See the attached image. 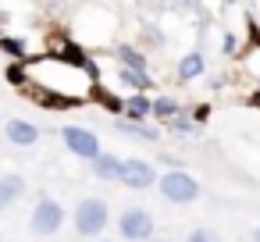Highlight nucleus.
<instances>
[{
	"instance_id": "1a4fd4ad",
	"label": "nucleus",
	"mask_w": 260,
	"mask_h": 242,
	"mask_svg": "<svg viewBox=\"0 0 260 242\" xmlns=\"http://www.w3.org/2000/svg\"><path fill=\"white\" fill-rule=\"evenodd\" d=\"M121 157H114V153H100L96 160H93V178H100V182H118L121 178Z\"/></svg>"
},
{
	"instance_id": "4468645a",
	"label": "nucleus",
	"mask_w": 260,
	"mask_h": 242,
	"mask_svg": "<svg viewBox=\"0 0 260 242\" xmlns=\"http://www.w3.org/2000/svg\"><path fill=\"white\" fill-rule=\"evenodd\" d=\"M153 114L171 125V121L182 114V107H178V100H171V96H157V100H153Z\"/></svg>"
},
{
	"instance_id": "9b49d317",
	"label": "nucleus",
	"mask_w": 260,
	"mask_h": 242,
	"mask_svg": "<svg viewBox=\"0 0 260 242\" xmlns=\"http://www.w3.org/2000/svg\"><path fill=\"white\" fill-rule=\"evenodd\" d=\"M203 68H207L203 54H200V50H192V54H185V57L178 61V79H182V82H192V79H200V75H203Z\"/></svg>"
},
{
	"instance_id": "f3484780",
	"label": "nucleus",
	"mask_w": 260,
	"mask_h": 242,
	"mask_svg": "<svg viewBox=\"0 0 260 242\" xmlns=\"http://www.w3.org/2000/svg\"><path fill=\"white\" fill-rule=\"evenodd\" d=\"M185 242H221V235L210 231V228H192V231L185 235Z\"/></svg>"
},
{
	"instance_id": "aec40b11",
	"label": "nucleus",
	"mask_w": 260,
	"mask_h": 242,
	"mask_svg": "<svg viewBox=\"0 0 260 242\" xmlns=\"http://www.w3.org/2000/svg\"><path fill=\"white\" fill-rule=\"evenodd\" d=\"M253 242H260V224H256V228H253Z\"/></svg>"
},
{
	"instance_id": "39448f33",
	"label": "nucleus",
	"mask_w": 260,
	"mask_h": 242,
	"mask_svg": "<svg viewBox=\"0 0 260 242\" xmlns=\"http://www.w3.org/2000/svg\"><path fill=\"white\" fill-rule=\"evenodd\" d=\"M61 139H64L68 153H75L79 160H89V164L104 153L96 132H89V128H82V125H64V128H61Z\"/></svg>"
},
{
	"instance_id": "0eeeda50",
	"label": "nucleus",
	"mask_w": 260,
	"mask_h": 242,
	"mask_svg": "<svg viewBox=\"0 0 260 242\" xmlns=\"http://www.w3.org/2000/svg\"><path fill=\"white\" fill-rule=\"evenodd\" d=\"M4 135H8L11 146H36L40 143V128L32 121H25V118H11L4 125Z\"/></svg>"
},
{
	"instance_id": "6e6552de",
	"label": "nucleus",
	"mask_w": 260,
	"mask_h": 242,
	"mask_svg": "<svg viewBox=\"0 0 260 242\" xmlns=\"http://www.w3.org/2000/svg\"><path fill=\"white\" fill-rule=\"evenodd\" d=\"M25 192V178L22 175H0V214L11 210Z\"/></svg>"
},
{
	"instance_id": "6ab92c4d",
	"label": "nucleus",
	"mask_w": 260,
	"mask_h": 242,
	"mask_svg": "<svg viewBox=\"0 0 260 242\" xmlns=\"http://www.w3.org/2000/svg\"><path fill=\"white\" fill-rule=\"evenodd\" d=\"M221 47H224V54H228V57H235V36H224V43H221Z\"/></svg>"
},
{
	"instance_id": "f8f14e48",
	"label": "nucleus",
	"mask_w": 260,
	"mask_h": 242,
	"mask_svg": "<svg viewBox=\"0 0 260 242\" xmlns=\"http://www.w3.org/2000/svg\"><path fill=\"white\" fill-rule=\"evenodd\" d=\"M146 114H153V100H146L143 93L125 100V121H143Z\"/></svg>"
},
{
	"instance_id": "f03ea898",
	"label": "nucleus",
	"mask_w": 260,
	"mask_h": 242,
	"mask_svg": "<svg viewBox=\"0 0 260 242\" xmlns=\"http://www.w3.org/2000/svg\"><path fill=\"white\" fill-rule=\"evenodd\" d=\"M29 228H32V235H40V238L57 235V231L64 228V206H61L50 192H40V199H36V206H32V217H29Z\"/></svg>"
},
{
	"instance_id": "20e7f679",
	"label": "nucleus",
	"mask_w": 260,
	"mask_h": 242,
	"mask_svg": "<svg viewBox=\"0 0 260 242\" xmlns=\"http://www.w3.org/2000/svg\"><path fill=\"white\" fill-rule=\"evenodd\" d=\"M118 231H121L125 242H150L153 231H157V221H153L150 210L128 206V210H121V217H118Z\"/></svg>"
},
{
	"instance_id": "2eb2a0df",
	"label": "nucleus",
	"mask_w": 260,
	"mask_h": 242,
	"mask_svg": "<svg viewBox=\"0 0 260 242\" xmlns=\"http://www.w3.org/2000/svg\"><path fill=\"white\" fill-rule=\"evenodd\" d=\"M118 79H121V86H128V89H139V93L153 86L146 72H128V68H121V72H118Z\"/></svg>"
},
{
	"instance_id": "a211bd4d",
	"label": "nucleus",
	"mask_w": 260,
	"mask_h": 242,
	"mask_svg": "<svg viewBox=\"0 0 260 242\" xmlns=\"http://www.w3.org/2000/svg\"><path fill=\"white\" fill-rule=\"evenodd\" d=\"M0 50H8L11 57H25V43L22 40H0Z\"/></svg>"
},
{
	"instance_id": "f257e3e1",
	"label": "nucleus",
	"mask_w": 260,
	"mask_h": 242,
	"mask_svg": "<svg viewBox=\"0 0 260 242\" xmlns=\"http://www.w3.org/2000/svg\"><path fill=\"white\" fill-rule=\"evenodd\" d=\"M75 224V235L79 238H96L100 242V231L111 224V206H107V199H100V196H86L79 206H75V217H72Z\"/></svg>"
},
{
	"instance_id": "7ed1b4c3",
	"label": "nucleus",
	"mask_w": 260,
	"mask_h": 242,
	"mask_svg": "<svg viewBox=\"0 0 260 242\" xmlns=\"http://www.w3.org/2000/svg\"><path fill=\"white\" fill-rule=\"evenodd\" d=\"M157 189H160V196H164L168 203H175V206H185V203H196V199H200V182H196L189 171H182V167L168 171V175L157 182Z\"/></svg>"
},
{
	"instance_id": "9d476101",
	"label": "nucleus",
	"mask_w": 260,
	"mask_h": 242,
	"mask_svg": "<svg viewBox=\"0 0 260 242\" xmlns=\"http://www.w3.org/2000/svg\"><path fill=\"white\" fill-rule=\"evenodd\" d=\"M118 132L121 135H132V139H143V143H157L160 139V128H153V125H146V121H118Z\"/></svg>"
},
{
	"instance_id": "ddd939ff",
	"label": "nucleus",
	"mask_w": 260,
	"mask_h": 242,
	"mask_svg": "<svg viewBox=\"0 0 260 242\" xmlns=\"http://www.w3.org/2000/svg\"><path fill=\"white\" fill-rule=\"evenodd\" d=\"M114 57H118L121 68H128V72H146V54H139L136 47H118Z\"/></svg>"
},
{
	"instance_id": "412c9836",
	"label": "nucleus",
	"mask_w": 260,
	"mask_h": 242,
	"mask_svg": "<svg viewBox=\"0 0 260 242\" xmlns=\"http://www.w3.org/2000/svg\"><path fill=\"white\" fill-rule=\"evenodd\" d=\"M100 242H111V238H100Z\"/></svg>"
},
{
	"instance_id": "423d86ee",
	"label": "nucleus",
	"mask_w": 260,
	"mask_h": 242,
	"mask_svg": "<svg viewBox=\"0 0 260 242\" xmlns=\"http://www.w3.org/2000/svg\"><path fill=\"white\" fill-rule=\"evenodd\" d=\"M121 185H128V189H150L153 182H160L157 178V167L150 164V160H139V157H132V160H125L121 164V178H118Z\"/></svg>"
},
{
	"instance_id": "dca6fc26",
	"label": "nucleus",
	"mask_w": 260,
	"mask_h": 242,
	"mask_svg": "<svg viewBox=\"0 0 260 242\" xmlns=\"http://www.w3.org/2000/svg\"><path fill=\"white\" fill-rule=\"evenodd\" d=\"M168 128H171V132H185V135H196V121H192L189 114H178V118H175V121H171Z\"/></svg>"
}]
</instances>
